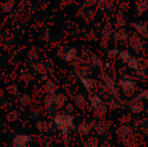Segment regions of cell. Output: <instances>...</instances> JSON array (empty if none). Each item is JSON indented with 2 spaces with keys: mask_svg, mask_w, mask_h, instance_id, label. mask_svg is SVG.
Masks as SVG:
<instances>
[{
  "mask_svg": "<svg viewBox=\"0 0 148 147\" xmlns=\"http://www.w3.org/2000/svg\"><path fill=\"white\" fill-rule=\"evenodd\" d=\"M74 120L75 117L68 113L56 114L54 118V123L63 137H67L69 135V130L75 128Z\"/></svg>",
  "mask_w": 148,
  "mask_h": 147,
  "instance_id": "obj_1",
  "label": "cell"
},
{
  "mask_svg": "<svg viewBox=\"0 0 148 147\" xmlns=\"http://www.w3.org/2000/svg\"><path fill=\"white\" fill-rule=\"evenodd\" d=\"M117 86L121 89L122 93L127 97H132L136 91V82L130 77L121 78L118 81Z\"/></svg>",
  "mask_w": 148,
  "mask_h": 147,
  "instance_id": "obj_2",
  "label": "cell"
},
{
  "mask_svg": "<svg viewBox=\"0 0 148 147\" xmlns=\"http://www.w3.org/2000/svg\"><path fill=\"white\" fill-rule=\"evenodd\" d=\"M101 76L102 82L106 85V87H107V88H108V90L109 92V94H112L113 96L118 95L119 90H118L117 82L113 78V76L110 75L107 72V70H101Z\"/></svg>",
  "mask_w": 148,
  "mask_h": 147,
  "instance_id": "obj_3",
  "label": "cell"
},
{
  "mask_svg": "<svg viewBox=\"0 0 148 147\" xmlns=\"http://www.w3.org/2000/svg\"><path fill=\"white\" fill-rule=\"evenodd\" d=\"M112 126V122L106 119L98 120L95 122V133L100 137H104L108 133H109V129Z\"/></svg>",
  "mask_w": 148,
  "mask_h": 147,
  "instance_id": "obj_4",
  "label": "cell"
},
{
  "mask_svg": "<svg viewBox=\"0 0 148 147\" xmlns=\"http://www.w3.org/2000/svg\"><path fill=\"white\" fill-rule=\"evenodd\" d=\"M95 129V122L83 121L77 126V133L80 136L85 137L88 136L92 133Z\"/></svg>",
  "mask_w": 148,
  "mask_h": 147,
  "instance_id": "obj_5",
  "label": "cell"
},
{
  "mask_svg": "<svg viewBox=\"0 0 148 147\" xmlns=\"http://www.w3.org/2000/svg\"><path fill=\"white\" fill-rule=\"evenodd\" d=\"M130 111L134 114H140L145 110V103L142 100H139L136 98H133L129 103Z\"/></svg>",
  "mask_w": 148,
  "mask_h": 147,
  "instance_id": "obj_6",
  "label": "cell"
},
{
  "mask_svg": "<svg viewBox=\"0 0 148 147\" xmlns=\"http://www.w3.org/2000/svg\"><path fill=\"white\" fill-rule=\"evenodd\" d=\"M115 133H116V135L119 137V139H124L129 135H132L134 133V128L130 126V125H121L119 126L116 130H115Z\"/></svg>",
  "mask_w": 148,
  "mask_h": 147,
  "instance_id": "obj_7",
  "label": "cell"
},
{
  "mask_svg": "<svg viewBox=\"0 0 148 147\" xmlns=\"http://www.w3.org/2000/svg\"><path fill=\"white\" fill-rule=\"evenodd\" d=\"M105 105L110 110H117V109H120L122 107L123 103L121 102V101L120 99L116 98L115 96H109V97L106 98Z\"/></svg>",
  "mask_w": 148,
  "mask_h": 147,
  "instance_id": "obj_8",
  "label": "cell"
},
{
  "mask_svg": "<svg viewBox=\"0 0 148 147\" xmlns=\"http://www.w3.org/2000/svg\"><path fill=\"white\" fill-rule=\"evenodd\" d=\"M101 58H99L96 55L92 54L89 56H88L87 60H86V65L88 67V68L93 70L95 69L96 68H100L101 66Z\"/></svg>",
  "mask_w": 148,
  "mask_h": 147,
  "instance_id": "obj_9",
  "label": "cell"
},
{
  "mask_svg": "<svg viewBox=\"0 0 148 147\" xmlns=\"http://www.w3.org/2000/svg\"><path fill=\"white\" fill-rule=\"evenodd\" d=\"M88 103H89V107L94 111L103 104V101L101 95L97 94H90L88 96Z\"/></svg>",
  "mask_w": 148,
  "mask_h": 147,
  "instance_id": "obj_10",
  "label": "cell"
},
{
  "mask_svg": "<svg viewBox=\"0 0 148 147\" xmlns=\"http://www.w3.org/2000/svg\"><path fill=\"white\" fill-rule=\"evenodd\" d=\"M82 83V86L85 88V89L88 92V93H91L93 92V90L96 88L98 82L95 80V79H92V78H89L88 76V77H83V78H81L80 79Z\"/></svg>",
  "mask_w": 148,
  "mask_h": 147,
  "instance_id": "obj_11",
  "label": "cell"
},
{
  "mask_svg": "<svg viewBox=\"0 0 148 147\" xmlns=\"http://www.w3.org/2000/svg\"><path fill=\"white\" fill-rule=\"evenodd\" d=\"M122 144L126 147H139L140 146V139L134 133L132 135H129L122 139Z\"/></svg>",
  "mask_w": 148,
  "mask_h": 147,
  "instance_id": "obj_12",
  "label": "cell"
},
{
  "mask_svg": "<svg viewBox=\"0 0 148 147\" xmlns=\"http://www.w3.org/2000/svg\"><path fill=\"white\" fill-rule=\"evenodd\" d=\"M108 108L103 103L98 108H96L95 110H94V114H95V118H97L98 120H101V119H105V117L108 114Z\"/></svg>",
  "mask_w": 148,
  "mask_h": 147,
  "instance_id": "obj_13",
  "label": "cell"
},
{
  "mask_svg": "<svg viewBox=\"0 0 148 147\" xmlns=\"http://www.w3.org/2000/svg\"><path fill=\"white\" fill-rule=\"evenodd\" d=\"M54 101H55V106L58 108H61L65 106L67 101V96L62 93L54 94Z\"/></svg>",
  "mask_w": 148,
  "mask_h": 147,
  "instance_id": "obj_14",
  "label": "cell"
},
{
  "mask_svg": "<svg viewBox=\"0 0 148 147\" xmlns=\"http://www.w3.org/2000/svg\"><path fill=\"white\" fill-rule=\"evenodd\" d=\"M74 101H75V105L80 109H84L87 105V98L83 94H78L75 97Z\"/></svg>",
  "mask_w": 148,
  "mask_h": 147,
  "instance_id": "obj_15",
  "label": "cell"
},
{
  "mask_svg": "<svg viewBox=\"0 0 148 147\" xmlns=\"http://www.w3.org/2000/svg\"><path fill=\"white\" fill-rule=\"evenodd\" d=\"M100 139L95 136H89L87 138L83 143L84 147H99Z\"/></svg>",
  "mask_w": 148,
  "mask_h": 147,
  "instance_id": "obj_16",
  "label": "cell"
},
{
  "mask_svg": "<svg viewBox=\"0 0 148 147\" xmlns=\"http://www.w3.org/2000/svg\"><path fill=\"white\" fill-rule=\"evenodd\" d=\"M130 47L133 50L136 51V52H139L142 49V43L140 40L139 37L137 36H132L131 39H130Z\"/></svg>",
  "mask_w": 148,
  "mask_h": 147,
  "instance_id": "obj_17",
  "label": "cell"
},
{
  "mask_svg": "<svg viewBox=\"0 0 148 147\" xmlns=\"http://www.w3.org/2000/svg\"><path fill=\"white\" fill-rule=\"evenodd\" d=\"M29 138L26 135H18L15 138L14 143L15 146L20 147H25V146L29 143Z\"/></svg>",
  "mask_w": 148,
  "mask_h": 147,
  "instance_id": "obj_18",
  "label": "cell"
},
{
  "mask_svg": "<svg viewBox=\"0 0 148 147\" xmlns=\"http://www.w3.org/2000/svg\"><path fill=\"white\" fill-rule=\"evenodd\" d=\"M76 58H77V50L75 48H73V49H70L66 53L64 60L68 62H73Z\"/></svg>",
  "mask_w": 148,
  "mask_h": 147,
  "instance_id": "obj_19",
  "label": "cell"
},
{
  "mask_svg": "<svg viewBox=\"0 0 148 147\" xmlns=\"http://www.w3.org/2000/svg\"><path fill=\"white\" fill-rule=\"evenodd\" d=\"M127 66H128L131 69H133V70H134V71L140 70V62H139L138 58L133 57V56H132L131 59L129 60V62H127Z\"/></svg>",
  "mask_w": 148,
  "mask_h": 147,
  "instance_id": "obj_20",
  "label": "cell"
},
{
  "mask_svg": "<svg viewBox=\"0 0 148 147\" xmlns=\"http://www.w3.org/2000/svg\"><path fill=\"white\" fill-rule=\"evenodd\" d=\"M132 55H130L129 51L128 50H121L120 51V54H119V58L126 64H127V62H129V60L131 59Z\"/></svg>",
  "mask_w": 148,
  "mask_h": 147,
  "instance_id": "obj_21",
  "label": "cell"
},
{
  "mask_svg": "<svg viewBox=\"0 0 148 147\" xmlns=\"http://www.w3.org/2000/svg\"><path fill=\"white\" fill-rule=\"evenodd\" d=\"M57 89H58V87H57V85L56 83H54L52 81L47 82V84H46V90L49 93V94H52V95L56 94Z\"/></svg>",
  "mask_w": 148,
  "mask_h": 147,
  "instance_id": "obj_22",
  "label": "cell"
},
{
  "mask_svg": "<svg viewBox=\"0 0 148 147\" xmlns=\"http://www.w3.org/2000/svg\"><path fill=\"white\" fill-rule=\"evenodd\" d=\"M132 121H133V116H132L131 113H124L121 116V122H122V124H124V125H130V123Z\"/></svg>",
  "mask_w": 148,
  "mask_h": 147,
  "instance_id": "obj_23",
  "label": "cell"
},
{
  "mask_svg": "<svg viewBox=\"0 0 148 147\" xmlns=\"http://www.w3.org/2000/svg\"><path fill=\"white\" fill-rule=\"evenodd\" d=\"M45 104H46V106H47L48 108H50V107H52L53 106H55L54 95L49 94V95L45 98Z\"/></svg>",
  "mask_w": 148,
  "mask_h": 147,
  "instance_id": "obj_24",
  "label": "cell"
},
{
  "mask_svg": "<svg viewBox=\"0 0 148 147\" xmlns=\"http://www.w3.org/2000/svg\"><path fill=\"white\" fill-rule=\"evenodd\" d=\"M36 127L41 132H47L49 130V125L44 121H39L36 124Z\"/></svg>",
  "mask_w": 148,
  "mask_h": 147,
  "instance_id": "obj_25",
  "label": "cell"
},
{
  "mask_svg": "<svg viewBox=\"0 0 148 147\" xmlns=\"http://www.w3.org/2000/svg\"><path fill=\"white\" fill-rule=\"evenodd\" d=\"M134 98L139 99V100H143V99L148 100V89H144L142 91H140Z\"/></svg>",
  "mask_w": 148,
  "mask_h": 147,
  "instance_id": "obj_26",
  "label": "cell"
},
{
  "mask_svg": "<svg viewBox=\"0 0 148 147\" xmlns=\"http://www.w3.org/2000/svg\"><path fill=\"white\" fill-rule=\"evenodd\" d=\"M119 54H120V51H119L117 49H110V50H108V58H110V59H114V58H116L117 56H119Z\"/></svg>",
  "mask_w": 148,
  "mask_h": 147,
  "instance_id": "obj_27",
  "label": "cell"
},
{
  "mask_svg": "<svg viewBox=\"0 0 148 147\" xmlns=\"http://www.w3.org/2000/svg\"><path fill=\"white\" fill-rule=\"evenodd\" d=\"M14 3H15V1L14 0H9L7 3H5L3 5V10L6 12H8V11H10V10H11V8L13 7V5H14Z\"/></svg>",
  "mask_w": 148,
  "mask_h": 147,
  "instance_id": "obj_28",
  "label": "cell"
},
{
  "mask_svg": "<svg viewBox=\"0 0 148 147\" xmlns=\"http://www.w3.org/2000/svg\"><path fill=\"white\" fill-rule=\"evenodd\" d=\"M115 39L116 40H119V41H122V42H125L128 39V36L127 34H123V33H120V32H117L115 34Z\"/></svg>",
  "mask_w": 148,
  "mask_h": 147,
  "instance_id": "obj_29",
  "label": "cell"
},
{
  "mask_svg": "<svg viewBox=\"0 0 148 147\" xmlns=\"http://www.w3.org/2000/svg\"><path fill=\"white\" fill-rule=\"evenodd\" d=\"M20 101L23 106H28L30 103V98L26 94H23L20 98Z\"/></svg>",
  "mask_w": 148,
  "mask_h": 147,
  "instance_id": "obj_30",
  "label": "cell"
},
{
  "mask_svg": "<svg viewBox=\"0 0 148 147\" xmlns=\"http://www.w3.org/2000/svg\"><path fill=\"white\" fill-rule=\"evenodd\" d=\"M135 29L139 33H144V32L147 31V28L145 26H143V25H140V24H136Z\"/></svg>",
  "mask_w": 148,
  "mask_h": 147,
  "instance_id": "obj_31",
  "label": "cell"
},
{
  "mask_svg": "<svg viewBox=\"0 0 148 147\" xmlns=\"http://www.w3.org/2000/svg\"><path fill=\"white\" fill-rule=\"evenodd\" d=\"M99 147H112V144L110 143L109 140L104 139V140H102L101 142H100Z\"/></svg>",
  "mask_w": 148,
  "mask_h": 147,
  "instance_id": "obj_32",
  "label": "cell"
},
{
  "mask_svg": "<svg viewBox=\"0 0 148 147\" xmlns=\"http://www.w3.org/2000/svg\"><path fill=\"white\" fill-rule=\"evenodd\" d=\"M65 109H66V111H67L68 113H72L74 112V106L71 103H69V104L66 105Z\"/></svg>",
  "mask_w": 148,
  "mask_h": 147,
  "instance_id": "obj_33",
  "label": "cell"
},
{
  "mask_svg": "<svg viewBox=\"0 0 148 147\" xmlns=\"http://www.w3.org/2000/svg\"><path fill=\"white\" fill-rule=\"evenodd\" d=\"M10 115H11L12 117H11V118H8L10 121H12V120H16L17 116L16 115V113H10Z\"/></svg>",
  "mask_w": 148,
  "mask_h": 147,
  "instance_id": "obj_34",
  "label": "cell"
},
{
  "mask_svg": "<svg viewBox=\"0 0 148 147\" xmlns=\"http://www.w3.org/2000/svg\"><path fill=\"white\" fill-rule=\"evenodd\" d=\"M104 67H105V69H109V68H111V64H110V62H106V63H105V65H104Z\"/></svg>",
  "mask_w": 148,
  "mask_h": 147,
  "instance_id": "obj_35",
  "label": "cell"
},
{
  "mask_svg": "<svg viewBox=\"0 0 148 147\" xmlns=\"http://www.w3.org/2000/svg\"><path fill=\"white\" fill-rule=\"evenodd\" d=\"M146 126H147V129H148V120H147V123H146Z\"/></svg>",
  "mask_w": 148,
  "mask_h": 147,
  "instance_id": "obj_36",
  "label": "cell"
},
{
  "mask_svg": "<svg viewBox=\"0 0 148 147\" xmlns=\"http://www.w3.org/2000/svg\"><path fill=\"white\" fill-rule=\"evenodd\" d=\"M146 77H147V80H148V74H147V75H146Z\"/></svg>",
  "mask_w": 148,
  "mask_h": 147,
  "instance_id": "obj_37",
  "label": "cell"
},
{
  "mask_svg": "<svg viewBox=\"0 0 148 147\" xmlns=\"http://www.w3.org/2000/svg\"><path fill=\"white\" fill-rule=\"evenodd\" d=\"M147 116H148V109L147 110Z\"/></svg>",
  "mask_w": 148,
  "mask_h": 147,
  "instance_id": "obj_38",
  "label": "cell"
}]
</instances>
